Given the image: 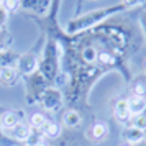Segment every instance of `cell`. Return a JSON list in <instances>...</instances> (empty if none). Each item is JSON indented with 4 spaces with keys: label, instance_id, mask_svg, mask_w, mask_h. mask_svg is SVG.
<instances>
[{
    "label": "cell",
    "instance_id": "cell-1",
    "mask_svg": "<svg viewBox=\"0 0 146 146\" xmlns=\"http://www.w3.org/2000/svg\"><path fill=\"white\" fill-rule=\"evenodd\" d=\"M126 104H128L130 113H131L133 117H136V115H141V113H145V110H146V99H145V97L131 95L130 99L126 100Z\"/></svg>",
    "mask_w": 146,
    "mask_h": 146
},
{
    "label": "cell",
    "instance_id": "cell-2",
    "mask_svg": "<svg viewBox=\"0 0 146 146\" xmlns=\"http://www.w3.org/2000/svg\"><path fill=\"white\" fill-rule=\"evenodd\" d=\"M31 126L30 125H25V123H18L17 126H13L12 130H8V133H10V136L15 139H18V141H27V139H30V136H31Z\"/></svg>",
    "mask_w": 146,
    "mask_h": 146
},
{
    "label": "cell",
    "instance_id": "cell-3",
    "mask_svg": "<svg viewBox=\"0 0 146 146\" xmlns=\"http://www.w3.org/2000/svg\"><path fill=\"white\" fill-rule=\"evenodd\" d=\"M113 113H115V118L118 120V121H121V123H125V121H128V120L131 118V113H130V108H128L126 100H118L115 104Z\"/></svg>",
    "mask_w": 146,
    "mask_h": 146
},
{
    "label": "cell",
    "instance_id": "cell-4",
    "mask_svg": "<svg viewBox=\"0 0 146 146\" xmlns=\"http://www.w3.org/2000/svg\"><path fill=\"white\" fill-rule=\"evenodd\" d=\"M145 131H141L138 128H135V126H126L125 130H123V138H125V143H130V145H136L139 141H143L145 138Z\"/></svg>",
    "mask_w": 146,
    "mask_h": 146
},
{
    "label": "cell",
    "instance_id": "cell-5",
    "mask_svg": "<svg viewBox=\"0 0 146 146\" xmlns=\"http://www.w3.org/2000/svg\"><path fill=\"white\" fill-rule=\"evenodd\" d=\"M18 79V72H17V69L13 67H2V71H0V84L2 86H13L15 82Z\"/></svg>",
    "mask_w": 146,
    "mask_h": 146
},
{
    "label": "cell",
    "instance_id": "cell-6",
    "mask_svg": "<svg viewBox=\"0 0 146 146\" xmlns=\"http://www.w3.org/2000/svg\"><path fill=\"white\" fill-rule=\"evenodd\" d=\"M43 104L48 110H58V107L61 105V95L58 90H48L44 99H43Z\"/></svg>",
    "mask_w": 146,
    "mask_h": 146
},
{
    "label": "cell",
    "instance_id": "cell-7",
    "mask_svg": "<svg viewBox=\"0 0 146 146\" xmlns=\"http://www.w3.org/2000/svg\"><path fill=\"white\" fill-rule=\"evenodd\" d=\"M0 123H2V126L5 130H12L13 126H17L20 123V120H18V117H17L15 112H5L2 115V118H0Z\"/></svg>",
    "mask_w": 146,
    "mask_h": 146
},
{
    "label": "cell",
    "instance_id": "cell-8",
    "mask_svg": "<svg viewBox=\"0 0 146 146\" xmlns=\"http://www.w3.org/2000/svg\"><path fill=\"white\" fill-rule=\"evenodd\" d=\"M80 115L76 110H67V112H64V115H62V123L66 126H69V128H74V126H77L80 123Z\"/></svg>",
    "mask_w": 146,
    "mask_h": 146
},
{
    "label": "cell",
    "instance_id": "cell-9",
    "mask_svg": "<svg viewBox=\"0 0 146 146\" xmlns=\"http://www.w3.org/2000/svg\"><path fill=\"white\" fill-rule=\"evenodd\" d=\"M107 133H108V126L104 125V123H95V125L90 128V136H92L94 141H102V139H105Z\"/></svg>",
    "mask_w": 146,
    "mask_h": 146
},
{
    "label": "cell",
    "instance_id": "cell-10",
    "mask_svg": "<svg viewBox=\"0 0 146 146\" xmlns=\"http://www.w3.org/2000/svg\"><path fill=\"white\" fill-rule=\"evenodd\" d=\"M41 131L44 133L48 138H58V136L61 135V128H59V125H58L56 121H46L44 126L41 128Z\"/></svg>",
    "mask_w": 146,
    "mask_h": 146
},
{
    "label": "cell",
    "instance_id": "cell-11",
    "mask_svg": "<svg viewBox=\"0 0 146 146\" xmlns=\"http://www.w3.org/2000/svg\"><path fill=\"white\" fill-rule=\"evenodd\" d=\"M46 121H48L46 117H44L43 113H40V112L33 113V115L30 117V126H31V128H36V130H41Z\"/></svg>",
    "mask_w": 146,
    "mask_h": 146
},
{
    "label": "cell",
    "instance_id": "cell-12",
    "mask_svg": "<svg viewBox=\"0 0 146 146\" xmlns=\"http://www.w3.org/2000/svg\"><path fill=\"white\" fill-rule=\"evenodd\" d=\"M130 126H135V128H138V130H141V131H145L146 130V113L136 115L135 120H133V123Z\"/></svg>",
    "mask_w": 146,
    "mask_h": 146
},
{
    "label": "cell",
    "instance_id": "cell-13",
    "mask_svg": "<svg viewBox=\"0 0 146 146\" xmlns=\"http://www.w3.org/2000/svg\"><path fill=\"white\" fill-rule=\"evenodd\" d=\"M133 95H138V97H145L146 95V86L143 82H136V84L133 86Z\"/></svg>",
    "mask_w": 146,
    "mask_h": 146
},
{
    "label": "cell",
    "instance_id": "cell-14",
    "mask_svg": "<svg viewBox=\"0 0 146 146\" xmlns=\"http://www.w3.org/2000/svg\"><path fill=\"white\" fill-rule=\"evenodd\" d=\"M18 0H3V8L5 12H17L18 10Z\"/></svg>",
    "mask_w": 146,
    "mask_h": 146
},
{
    "label": "cell",
    "instance_id": "cell-15",
    "mask_svg": "<svg viewBox=\"0 0 146 146\" xmlns=\"http://www.w3.org/2000/svg\"><path fill=\"white\" fill-rule=\"evenodd\" d=\"M84 59H86L87 62H92V61L97 59V53H95L94 48H86V49H84Z\"/></svg>",
    "mask_w": 146,
    "mask_h": 146
},
{
    "label": "cell",
    "instance_id": "cell-16",
    "mask_svg": "<svg viewBox=\"0 0 146 146\" xmlns=\"http://www.w3.org/2000/svg\"><path fill=\"white\" fill-rule=\"evenodd\" d=\"M99 61L104 62V64H112L113 61H115V58H113L110 53H100L99 54Z\"/></svg>",
    "mask_w": 146,
    "mask_h": 146
},
{
    "label": "cell",
    "instance_id": "cell-17",
    "mask_svg": "<svg viewBox=\"0 0 146 146\" xmlns=\"http://www.w3.org/2000/svg\"><path fill=\"white\" fill-rule=\"evenodd\" d=\"M5 17H7V13H5V12H2V10H0V25H2V23H3V21H5Z\"/></svg>",
    "mask_w": 146,
    "mask_h": 146
},
{
    "label": "cell",
    "instance_id": "cell-18",
    "mask_svg": "<svg viewBox=\"0 0 146 146\" xmlns=\"http://www.w3.org/2000/svg\"><path fill=\"white\" fill-rule=\"evenodd\" d=\"M35 146H48L44 141H38V143H35Z\"/></svg>",
    "mask_w": 146,
    "mask_h": 146
},
{
    "label": "cell",
    "instance_id": "cell-19",
    "mask_svg": "<svg viewBox=\"0 0 146 146\" xmlns=\"http://www.w3.org/2000/svg\"><path fill=\"white\" fill-rule=\"evenodd\" d=\"M133 146H146V141L143 139V141H139V143H136V145H133Z\"/></svg>",
    "mask_w": 146,
    "mask_h": 146
},
{
    "label": "cell",
    "instance_id": "cell-20",
    "mask_svg": "<svg viewBox=\"0 0 146 146\" xmlns=\"http://www.w3.org/2000/svg\"><path fill=\"white\" fill-rule=\"evenodd\" d=\"M120 146H133V145H130V143H123V145H120Z\"/></svg>",
    "mask_w": 146,
    "mask_h": 146
},
{
    "label": "cell",
    "instance_id": "cell-21",
    "mask_svg": "<svg viewBox=\"0 0 146 146\" xmlns=\"http://www.w3.org/2000/svg\"><path fill=\"white\" fill-rule=\"evenodd\" d=\"M23 146H35V145H23Z\"/></svg>",
    "mask_w": 146,
    "mask_h": 146
},
{
    "label": "cell",
    "instance_id": "cell-22",
    "mask_svg": "<svg viewBox=\"0 0 146 146\" xmlns=\"http://www.w3.org/2000/svg\"><path fill=\"white\" fill-rule=\"evenodd\" d=\"M0 3H2V0H0Z\"/></svg>",
    "mask_w": 146,
    "mask_h": 146
}]
</instances>
